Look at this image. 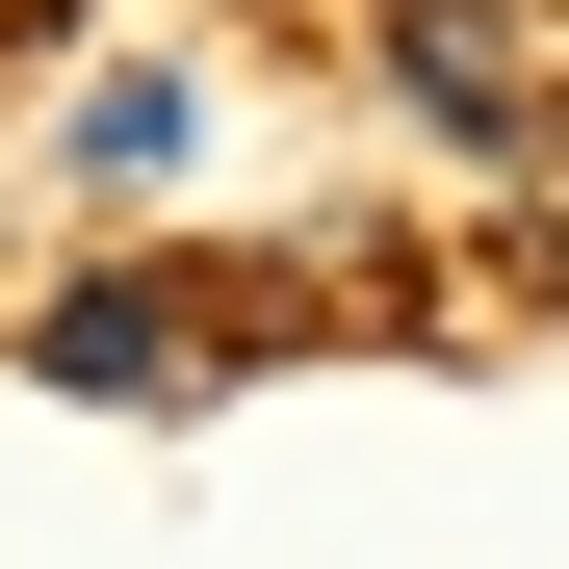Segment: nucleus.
<instances>
[{
    "label": "nucleus",
    "instance_id": "7ed1b4c3",
    "mask_svg": "<svg viewBox=\"0 0 569 569\" xmlns=\"http://www.w3.org/2000/svg\"><path fill=\"white\" fill-rule=\"evenodd\" d=\"M78 181H104V208H130V181H181V78H104V104H78Z\"/></svg>",
    "mask_w": 569,
    "mask_h": 569
},
{
    "label": "nucleus",
    "instance_id": "f257e3e1",
    "mask_svg": "<svg viewBox=\"0 0 569 569\" xmlns=\"http://www.w3.org/2000/svg\"><path fill=\"white\" fill-rule=\"evenodd\" d=\"M233 337H284L259 284L104 259V284H52V311H27V389H78V415H181V389H233Z\"/></svg>",
    "mask_w": 569,
    "mask_h": 569
},
{
    "label": "nucleus",
    "instance_id": "f03ea898",
    "mask_svg": "<svg viewBox=\"0 0 569 569\" xmlns=\"http://www.w3.org/2000/svg\"><path fill=\"white\" fill-rule=\"evenodd\" d=\"M389 78H415L440 156H518V27H492V0H389Z\"/></svg>",
    "mask_w": 569,
    "mask_h": 569
}]
</instances>
